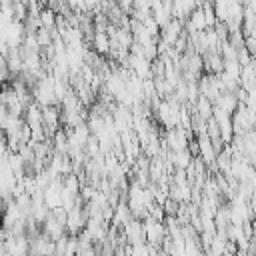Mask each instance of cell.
<instances>
[{
    "label": "cell",
    "instance_id": "5b68a950",
    "mask_svg": "<svg viewBox=\"0 0 256 256\" xmlns=\"http://www.w3.org/2000/svg\"><path fill=\"white\" fill-rule=\"evenodd\" d=\"M214 106L216 108H220V110H224L226 114H234L236 110H238V106H240V102H238V98H236V94L234 92H224V94H220V98L214 102Z\"/></svg>",
    "mask_w": 256,
    "mask_h": 256
},
{
    "label": "cell",
    "instance_id": "7a4b0ae2",
    "mask_svg": "<svg viewBox=\"0 0 256 256\" xmlns=\"http://www.w3.org/2000/svg\"><path fill=\"white\" fill-rule=\"evenodd\" d=\"M124 236H126V242L128 246H134V244H144L146 242V232H144V222L134 218L128 226L122 228Z\"/></svg>",
    "mask_w": 256,
    "mask_h": 256
},
{
    "label": "cell",
    "instance_id": "3957f363",
    "mask_svg": "<svg viewBox=\"0 0 256 256\" xmlns=\"http://www.w3.org/2000/svg\"><path fill=\"white\" fill-rule=\"evenodd\" d=\"M182 34H184V22L172 18V20L160 30V40H164L166 44H170V46L174 48V44L178 42V38H180Z\"/></svg>",
    "mask_w": 256,
    "mask_h": 256
},
{
    "label": "cell",
    "instance_id": "8992f818",
    "mask_svg": "<svg viewBox=\"0 0 256 256\" xmlns=\"http://www.w3.org/2000/svg\"><path fill=\"white\" fill-rule=\"evenodd\" d=\"M230 4L232 2H226V0H220V2H214V12H216V18L218 22H228L230 18Z\"/></svg>",
    "mask_w": 256,
    "mask_h": 256
},
{
    "label": "cell",
    "instance_id": "277c9868",
    "mask_svg": "<svg viewBox=\"0 0 256 256\" xmlns=\"http://www.w3.org/2000/svg\"><path fill=\"white\" fill-rule=\"evenodd\" d=\"M92 50L98 56H108L112 50V38L108 36V32H96L94 40H92Z\"/></svg>",
    "mask_w": 256,
    "mask_h": 256
},
{
    "label": "cell",
    "instance_id": "6da1fadb",
    "mask_svg": "<svg viewBox=\"0 0 256 256\" xmlns=\"http://www.w3.org/2000/svg\"><path fill=\"white\" fill-rule=\"evenodd\" d=\"M144 232H146V242L148 246L160 250L164 240L168 238V230H166V224L164 222H156L152 218H144Z\"/></svg>",
    "mask_w": 256,
    "mask_h": 256
}]
</instances>
